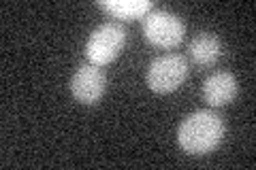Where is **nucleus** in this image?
<instances>
[{
  "label": "nucleus",
  "instance_id": "nucleus-6",
  "mask_svg": "<svg viewBox=\"0 0 256 170\" xmlns=\"http://www.w3.org/2000/svg\"><path fill=\"white\" fill-rule=\"evenodd\" d=\"M237 92H239L237 79L224 70L214 72L203 83V96L207 104H212V107H226V104H230L237 98Z\"/></svg>",
  "mask_w": 256,
  "mask_h": 170
},
{
  "label": "nucleus",
  "instance_id": "nucleus-7",
  "mask_svg": "<svg viewBox=\"0 0 256 170\" xmlns=\"http://www.w3.org/2000/svg\"><path fill=\"white\" fill-rule=\"evenodd\" d=\"M188 51H190L192 62L198 64V66H203V68H207V66H214V64L220 60L222 45H220L218 36L210 34V32H201V34H196L194 38L190 40Z\"/></svg>",
  "mask_w": 256,
  "mask_h": 170
},
{
  "label": "nucleus",
  "instance_id": "nucleus-3",
  "mask_svg": "<svg viewBox=\"0 0 256 170\" xmlns=\"http://www.w3.org/2000/svg\"><path fill=\"white\" fill-rule=\"evenodd\" d=\"M143 34L154 47L173 49L184 40L186 28L175 13L164 9H152L146 15V21H143Z\"/></svg>",
  "mask_w": 256,
  "mask_h": 170
},
{
  "label": "nucleus",
  "instance_id": "nucleus-4",
  "mask_svg": "<svg viewBox=\"0 0 256 170\" xmlns=\"http://www.w3.org/2000/svg\"><path fill=\"white\" fill-rule=\"evenodd\" d=\"M188 62L180 53L160 55L148 68V85L156 94H171L186 81Z\"/></svg>",
  "mask_w": 256,
  "mask_h": 170
},
{
  "label": "nucleus",
  "instance_id": "nucleus-2",
  "mask_svg": "<svg viewBox=\"0 0 256 170\" xmlns=\"http://www.w3.org/2000/svg\"><path fill=\"white\" fill-rule=\"evenodd\" d=\"M126 47V30L122 23L107 21L96 28L86 43V55L94 66L111 64Z\"/></svg>",
  "mask_w": 256,
  "mask_h": 170
},
{
  "label": "nucleus",
  "instance_id": "nucleus-5",
  "mask_svg": "<svg viewBox=\"0 0 256 170\" xmlns=\"http://www.w3.org/2000/svg\"><path fill=\"white\" fill-rule=\"evenodd\" d=\"M107 87V79L105 72L100 70V66H94V64H82L73 79H70V92H73L75 100L82 104H96L102 94H105Z\"/></svg>",
  "mask_w": 256,
  "mask_h": 170
},
{
  "label": "nucleus",
  "instance_id": "nucleus-8",
  "mask_svg": "<svg viewBox=\"0 0 256 170\" xmlns=\"http://www.w3.org/2000/svg\"><path fill=\"white\" fill-rule=\"evenodd\" d=\"M100 9H105L118 19H137V17H146V15L154 9V2L150 0H102Z\"/></svg>",
  "mask_w": 256,
  "mask_h": 170
},
{
  "label": "nucleus",
  "instance_id": "nucleus-1",
  "mask_svg": "<svg viewBox=\"0 0 256 170\" xmlns=\"http://www.w3.org/2000/svg\"><path fill=\"white\" fill-rule=\"evenodd\" d=\"M224 121L214 111H196L182 121L178 130L180 147L190 156L212 153L222 143Z\"/></svg>",
  "mask_w": 256,
  "mask_h": 170
}]
</instances>
